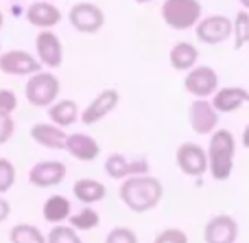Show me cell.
Returning <instances> with one entry per match:
<instances>
[{"mask_svg":"<svg viewBox=\"0 0 249 243\" xmlns=\"http://www.w3.org/2000/svg\"><path fill=\"white\" fill-rule=\"evenodd\" d=\"M136 4H146V2H153V0H133Z\"/></svg>","mask_w":249,"mask_h":243,"instance_id":"obj_36","label":"cell"},{"mask_svg":"<svg viewBox=\"0 0 249 243\" xmlns=\"http://www.w3.org/2000/svg\"><path fill=\"white\" fill-rule=\"evenodd\" d=\"M42 66L35 59V55L20 48L0 53V73L9 75V77H31V75L39 73Z\"/></svg>","mask_w":249,"mask_h":243,"instance_id":"obj_8","label":"cell"},{"mask_svg":"<svg viewBox=\"0 0 249 243\" xmlns=\"http://www.w3.org/2000/svg\"><path fill=\"white\" fill-rule=\"evenodd\" d=\"M72 195L77 197L81 204L92 206V204H99V202L105 200L107 195V187L99 180H92V178H81L72 184Z\"/></svg>","mask_w":249,"mask_h":243,"instance_id":"obj_20","label":"cell"},{"mask_svg":"<svg viewBox=\"0 0 249 243\" xmlns=\"http://www.w3.org/2000/svg\"><path fill=\"white\" fill-rule=\"evenodd\" d=\"M18 110V96L9 88H0V114L2 116H11Z\"/></svg>","mask_w":249,"mask_h":243,"instance_id":"obj_30","label":"cell"},{"mask_svg":"<svg viewBox=\"0 0 249 243\" xmlns=\"http://www.w3.org/2000/svg\"><path fill=\"white\" fill-rule=\"evenodd\" d=\"M13 131H16V123L11 116H2L0 114V147L7 145L13 138Z\"/></svg>","mask_w":249,"mask_h":243,"instance_id":"obj_32","label":"cell"},{"mask_svg":"<svg viewBox=\"0 0 249 243\" xmlns=\"http://www.w3.org/2000/svg\"><path fill=\"white\" fill-rule=\"evenodd\" d=\"M9 215H11V204L4 200V195H0V224L7 222Z\"/></svg>","mask_w":249,"mask_h":243,"instance_id":"obj_33","label":"cell"},{"mask_svg":"<svg viewBox=\"0 0 249 243\" xmlns=\"http://www.w3.org/2000/svg\"><path fill=\"white\" fill-rule=\"evenodd\" d=\"M70 215H72V204H70L68 197L59 195V193L51 195L46 202H44V206H42V217L46 219L48 224H53V226L64 224Z\"/></svg>","mask_w":249,"mask_h":243,"instance_id":"obj_21","label":"cell"},{"mask_svg":"<svg viewBox=\"0 0 249 243\" xmlns=\"http://www.w3.org/2000/svg\"><path fill=\"white\" fill-rule=\"evenodd\" d=\"M61 83L48 70H39V73L31 75L26 79L24 86V96L33 108H51L57 99H59Z\"/></svg>","mask_w":249,"mask_h":243,"instance_id":"obj_3","label":"cell"},{"mask_svg":"<svg viewBox=\"0 0 249 243\" xmlns=\"http://www.w3.org/2000/svg\"><path fill=\"white\" fill-rule=\"evenodd\" d=\"M46 2H53V0H46Z\"/></svg>","mask_w":249,"mask_h":243,"instance_id":"obj_39","label":"cell"},{"mask_svg":"<svg viewBox=\"0 0 249 243\" xmlns=\"http://www.w3.org/2000/svg\"><path fill=\"white\" fill-rule=\"evenodd\" d=\"M118 197L131 213L142 215L160 206L164 197V187L155 175H136V178L123 180Z\"/></svg>","mask_w":249,"mask_h":243,"instance_id":"obj_1","label":"cell"},{"mask_svg":"<svg viewBox=\"0 0 249 243\" xmlns=\"http://www.w3.org/2000/svg\"><path fill=\"white\" fill-rule=\"evenodd\" d=\"M238 2L243 4V9H245V11H249V0H238Z\"/></svg>","mask_w":249,"mask_h":243,"instance_id":"obj_35","label":"cell"},{"mask_svg":"<svg viewBox=\"0 0 249 243\" xmlns=\"http://www.w3.org/2000/svg\"><path fill=\"white\" fill-rule=\"evenodd\" d=\"M188 123L195 134L210 136L219 130V114L208 99H195L188 108Z\"/></svg>","mask_w":249,"mask_h":243,"instance_id":"obj_12","label":"cell"},{"mask_svg":"<svg viewBox=\"0 0 249 243\" xmlns=\"http://www.w3.org/2000/svg\"><path fill=\"white\" fill-rule=\"evenodd\" d=\"M162 20L175 31L195 29L201 20V2L199 0H164Z\"/></svg>","mask_w":249,"mask_h":243,"instance_id":"obj_4","label":"cell"},{"mask_svg":"<svg viewBox=\"0 0 249 243\" xmlns=\"http://www.w3.org/2000/svg\"><path fill=\"white\" fill-rule=\"evenodd\" d=\"M46 243H83L77 230L70 226H53L46 235Z\"/></svg>","mask_w":249,"mask_h":243,"instance_id":"obj_27","label":"cell"},{"mask_svg":"<svg viewBox=\"0 0 249 243\" xmlns=\"http://www.w3.org/2000/svg\"><path fill=\"white\" fill-rule=\"evenodd\" d=\"M9 241L11 243H46V235L37 226L31 224H18L9 230Z\"/></svg>","mask_w":249,"mask_h":243,"instance_id":"obj_24","label":"cell"},{"mask_svg":"<svg viewBox=\"0 0 249 243\" xmlns=\"http://www.w3.org/2000/svg\"><path fill=\"white\" fill-rule=\"evenodd\" d=\"M151 165L144 158H127L124 153H112L105 160V173L112 180H127L136 175H149Z\"/></svg>","mask_w":249,"mask_h":243,"instance_id":"obj_10","label":"cell"},{"mask_svg":"<svg viewBox=\"0 0 249 243\" xmlns=\"http://www.w3.org/2000/svg\"><path fill=\"white\" fill-rule=\"evenodd\" d=\"M238 239V222L232 215H214L208 219L203 228L206 243H236Z\"/></svg>","mask_w":249,"mask_h":243,"instance_id":"obj_15","label":"cell"},{"mask_svg":"<svg viewBox=\"0 0 249 243\" xmlns=\"http://www.w3.org/2000/svg\"><path fill=\"white\" fill-rule=\"evenodd\" d=\"M105 243H140V241H138V235L131 230V228L116 226V228H112V230L107 232Z\"/></svg>","mask_w":249,"mask_h":243,"instance_id":"obj_29","label":"cell"},{"mask_svg":"<svg viewBox=\"0 0 249 243\" xmlns=\"http://www.w3.org/2000/svg\"><path fill=\"white\" fill-rule=\"evenodd\" d=\"M210 103H212V108L216 110V114H232L249 103V92L243 86L219 88V90L212 94Z\"/></svg>","mask_w":249,"mask_h":243,"instance_id":"obj_16","label":"cell"},{"mask_svg":"<svg viewBox=\"0 0 249 243\" xmlns=\"http://www.w3.org/2000/svg\"><path fill=\"white\" fill-rule=\"evenodd\" d=\"M64 149L79 162H92L101 153V145L96 143V138H92L90 134H83V131H74V134L66 136Z\"/></svg>","mask_w":249,"mask_h":243,"instance_id":"obj_18","label":"cell"},{"mask_svg":"<svg viewBox=\"0 0 249 243\" xmlns=\"http://www.w3.org/2000/svg\"><path fill=\"white\" fill-rule=\"evenodd\" d=\"M24 18L31 26H35V29L51 31L53 26H57L61 22V11L53 2L37 0V2H31L29 7H26Z\"/></svg>","mask_w":249,"mask_h":243,"instance_id":"obj_17","label":"cell"},{"mask_svg":"<svg viewBox=\"0 0 249 243\" xmlns=\"http://www.w3.org/2000/svg\"><path fill=\"white\" fill-rule=\"evenodd\" d=\"M68 20L74 31L86 35H94L103 29L105 24V11L94 2H77L70 7Z\"/></svg>","mask_w":249,"mask_h":243,"instance_id":"obj_5","label":"cell"},{"mask_svg":"<svg viewBox=\"0 0 249 243\" xmlns=\"http://www.w3.org/2000/svg\"><path fill=\"white\" fill-rule=\"evenodd\" d=\"M195 35L203 44H221L232 37V20L228 16L201 18L195 26Z\"/></svg>","mask_w":249,"mask_h":243,"instance_id":"obj_13","label":"cell"},{"mask_svg":"<svg viewBox=\"0 0 249 243\" xmlns=\"http://www.w3.org/2000/svg\"><path fill=\"white\" fill-rule=\"evenodd\" d=\"M70 228L77 232H90L101 224V215L94 208H81L77 215H70Z\"/></svg>","mask_w":249,"mask_h":243,"instance_id":"obj_25","label":"cell"},{"mask_svg":"<svg viewBox=\"0 0 249 243\" xmlns=\"http://www.w3.org/2000/svg\"><path fill=\"white\" fill-rule=\"evenodd\" d=\"M0 53H2V44H0Z\"/></svg>","mask_w":249,"mask_h":243,"instance_id":"obj_38","label":"cell"},{"mask_svg":"<svg viewBox=\"0 0 249 243\" xmlns=\"http://www.w3.org/2000/svg\"><path fill=\"white\" fill-rule=\"evenodd\" d=\"M48 118H51L53 125L66 130V127L74 125V123L79 121V108L72 99H61V101L57 99L55 103L48 108Z\"/></svg>","mask_w":249,"mask_h":243,"instance_id":"obj_22","label":"cell"},{"mask_svg":"<svg viewBox=\"0 0 249 243\" xmlns=\"http://www.w3.org/2000/svg\"><path fill=\"white\" fill-rule=\"evenodd\" d=\"M232 37H234V48L241 51L249 44V11H238L236 18L232 20Z\"/></svg>","mask_w":249,"mask_h":243,"instance_id":"obj_26","label":"cell"},{"mask_svg":"<svg viewBox=\"0 0 249 243\" xmlns=\"http://www.w3.org/2000/svg\"><path fill=\"white\" fill-rule=\"evenodd\" d=\"M241 140H243V147L249 149V125L243 130V136H241Z\"/></svg>","mask_w":249,"mask_h":243,"instance_id":"obj_34","label":"cell"},{"mask_svg":"<svg viewBox=\"0 0 249 243\" xmlns=\"http://www.w3.org/2000/svg\"><path fill=\"white\" fill-rule=\"evenodd\" d=\"M208 171L212 180L225 182L234 171V156H236V138L230 130H216L210 134V143L206 149Z\"/></svg>","mask_w":249,"mask_h":243,"instance_id":"obj_2","label":"cell"},{"mask_svg":"<svg viewBox=\"0 0 249 243\" xmlns=\"http://www.w3.org/2000/svg\"><path fill=\"white\" fill-rule=\"evenodd\" d=\"M66 131L61 127L53 125V123H35L31 127V138L35 145L44 149H64L66 147Z\"/></svg>","mask_w":249,"mask_h":243,"instance_id":"obj_19","label":"cell"},{"mask_svg":"<svg viewBox=\"0 0 249 243\" xmlns=\"http://www.w3.org/2000/svg\"><path fill=\"white\" fill-rule=\"evenodd\" d=\"M2 26H4V13L0 11V29H2Z\"/></svg>","mask_w":249,"mask_h":243,"instance_id":"obj_37","label":"cell"},{"mask_svg":"<svg viewBox=\"0 0 249 243\" xmlns=\"http://www.w3.org/2000/svg\"><path fill=\"white\" fill-rule=\"evenodd\" d=\"M35 51L39 61V66H46V68H59L64 64V44L57 37L53 31H42L35 37Z\"/></svg>","mask_w":249,"mask_h":243,"instance_id":"obj_14","label":"cell"},{"mask_svg":"<svg viewBox=\"0 0 249 243\" xmlns=\"http://www.w3.org/2000/svg\"><path fill=\"white\" fill-rule=\"evenodd\" d=\"M168 61H171V66L175 70H181V73H188L190 68H195L199 61V51L195 44L190 42H177L175 46L171 48V53H168Z\"/></svg>","mask_w":249,"mask_h":243,"instance_id":"obj_23","label":"cell"},{"mask_svg":"<svg viewBox=\"0 0 249 243\" xmlns=\"http://www.w3.org/2000/svg\"><path fill=\"white\" fill-rule=\"evenodd\" d=\"M184 90L195 99H208L219 90V75L210 66H195L184 77Z\"/></svg>","mask_w":249,"mask_h":243,"instance_id":"obj_6","label":"cell"},{"mask_svg":"<svg viewBox=\"0 0 249 243\" xmlns=\"http://www.w3.org/2000/svg\"><path fill=\"white\" fill-rule=\"evenodd\" d=\"M175 162L177 169L190 178H201L203 173H208L206 149L197 143H181L175 151Z\"/></svg>","mask_w":249,"mask_h":243,"instance_id":"obj_7","label":"cell"},{"mask_svg":"<svg viewBox=\"0 0 249 243\" xmlns=\"http://www.w3.org/2000/svg\"><path fill=\"white\" fill-rule=\"evenodd\" d=\"M13 184H16V167L11 160L0 158V195L11 191Z\"/></svg>","mask_w":249,"mask_h":243,"instance_id":"obj_28","label":"cell"},{"mask_svg":"<svg viewBox=\"0 0 249 243\" xmlns=\"http://www.w3.org/2000/svg\"><path fill=\"white\" fill-rule=\"evenodd\" d=\"M153 243H188V235L179 228H166V230L158 232Z\"/></svg>","mask_w":249,"mask_h":243,"instance_id":"obj_31","label":"cell"},{"mask_svg":"<svg viewBox=\"0 0 249 243\" xmlns=\"http://www.w3.org/2000/svg\"><path fill=\"white\" fill-rule=\"evenodd\" d=\"M118 103H121L118 90L107 88V90L99 92V94L86 105V110L79 114V118H81L83 125H96V123H101L105 116H109V114L118 108Z\"/></svg>","mask_w":249,"mask_h":243,"instance_id":"obj_9","label":"cell"},{"mask_svg":"<svg viewBox=\"0 0 249 243\" xmlns=\"http://www.w3.org/2000/svg\"><path fill=\"white\" fill-rule=\"evenodd\" d=\"M68 175V169L61 160H39L29 169V182L37 188L59 187Z\"/></svg>","mask_w":249,"mask_h":243,"instance_id":"obj_11","label":"cell"}]
</instances>
